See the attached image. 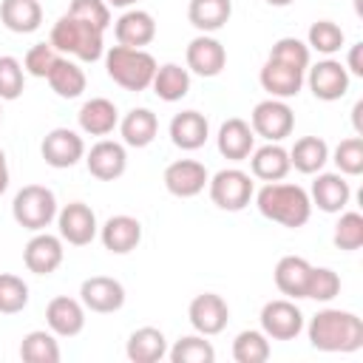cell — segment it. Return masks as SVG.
I'll use <instances>...</instances> for the list:
<instances>
[{
    "instance_id": "1",
    "label": "cell",
    "mask_w": 363,
    "mask_h": 363,
    "mask_svg": "<svg viewBox=\"0 0 363 363\" xmlns=\"http://www.w3.org/2000/svg\"><path fill=\"white\" fill-rule=\"evenodd\" d=\"M309 346L318 352H357L363 346V320L349 309L326 306L306 323Z\"/></svg>"
},
{
    "instance_id": "2",
    "label": "cell",
    "mask_w": 363,
    "mask_h": 363,
    "mask_svg": "<svg viewBox=\"0 0 363 363\" xmlns=\"http://www.w3.org/2000/svg\"><path fill=\"white\" fill-rule=\"evenodd\" d=\"M252 199H255V207L264 218H269L281 227H289V230L303 227L312 216L309 193L301 184H292L284 179L281 182H264V187Z\"/></svg>"
},
{
    "instance_id": "3",
    "label": "cell",
    "mask_w": 363,
    "mask_h": 363,
    "mask_svg": "<svg viewBox=\"0 0 363 363\" xmlns=\"http://www.w3.org/2000/svg\"><path fill=\"white\" fill-rule=\"evenodd\" d=\"M48 43L54 45L57 54L74 57L79 62H96L99 57H105V31L71 17L68 11L51 26Z\"/></svg>"
},
{
    "instance_id": "4",
    "label": "cell",
    "mask_w": 363,
    "mask_h": 363,
    "mask_svg": "<svg viewBox=\"0 0 363 363\" xmlns=\"http://www.w3.org/2000/svg\"><path fill=\"white\" fill-rule=\"evenodd\" d=\"M159 62L150 51L145 48H128V45H111L105 51V71L108 77L125 88V91H147L150 82H153V74H156Z\"/></svg>"
},
{
    "instance_id": "5",
    "label": "cell",
    "mask_w": 363,
    "mask_h": 363,
    "mask_svg": "<svg viewBox=\"0 0 363 363\" xmlns=\"http://www.w3.org/2000/svg\"><path fill=\"white\" fill-rule=\"evenodd\" d=\"M57 196L51 187L45 184H26L23 190H17L14 201H11V216L23 230L40 233L45 230L51 221H57Z\"/></svg>"
},
{
    "instance_id": "6",
    "label": "cell",
    "mask_w": 363,
    "mask_h": 363,
    "mask_svg": "<svg viewBox=\"0 0 363 363\" xmlns=\"http://www.w3.org/2000/svg\"><path fill=\"white\" fill-rule=\"evenodd\" d=\"M207 193H210V201H213L218 210L238 213V210H244V207L252 201V196H255V182H252V176L244 173L241 167H224V170H218L216 176H210Z\"/></svg>"
},
{
    "instance_id": "7",
    "label": "cell",
    "mask_w": 363,
    "mask_h": 363,
    "mask_svg": "<svg viewBox=\"0 0 363 363\" xmlns=\"http://www.w3.org/2000/svg\"><path fill=\"white\" fill-rule=\"evenodd\" d=\"M250 128L255 136L267 142H281L295 130V113L286 105V99H261L250 113Z\"/></svg>"
},
{
    "instance_id": "8",
    "label": "cell",
    "mask_w": 363,
    "mask_h": 363,
    "mask_svg": "<svg viewBox=\"0 0 363 363\" xmlns=\"http://www.w3.org/2000/svg\"><path fill=\"white\" fill-rule=\"evenodd\" d=\"M261 332L269 340H295L303 332V312L292 298H275L261 306Z\"/></svg>"
},
{
    "instance_id": "9",
    "label": "cell",
    "mask_w": 363,
    "mask_h": 363,
    "mask_svg": "<svg viewBox=\"0 0 363 363\" xmlns=\"http://www.w3.org/2000/svg\"><path fill=\"white\" fill-rule=\"evenodd\" d=\"M303 82L309 85V91H312L315 99H320V102H335V99L346 96L352 77H349V71L343 68L340 60L326 57V60H318L315 65L306 68Z\"/></svg>"
},
{
    "instance_id": "10",
    "label": "cell",
    "mask_w": 363,
    "mask_h": 363,
    "mask_svg": "<svg viewBox=\"0 0 363 363\" xmlns=\"http://www.w3.org/2000/svg\"><path fill=\"white\" fill-rule=\"evenodd\" d=\"M57 227H60V238L68 241L71 247H88L99 235L96 213L85 201H68L62 210H57Z\"/></svg>"
},
{
    "instance_id": "11",
    "label": "cell",
    "mask_w": 363,
    "mask_h": 363,
    "mask_svg": "<svg viewBox=\"0 0 363 363\" xmlns=\"http://www.w3.org/2000/svg\"><path fill=\"white\" fill-rule=\"evenodd\" d=\"M40 156L45 159L48 167L65 170V167H74L79 159H85V142L71 128H54V130H48L43 136Z\"/></svg>"
},
{
    "instance_id": "12",
    "label": "cell",
    "mask_w": 363,
    "mask_h": 363,
    "mask_svg": "<svg viewBox=\"0 0 363 363\" xmlns=\"http://www.w3.org/2000/svg\"><path fill=\"white\" fill-rule=\"evenodd\" d=\"M187 318H190V326L204 335V337H213V335H221L227 329V320H230V306L227 301L218 295V292H201L190 301L187 306Z\"/></svg>"
},
{
    "instance_id": "13",
    "label": "cell",
    "mask_w": 363,
    "mask_h": 363,
    "mask_svg": "<svg viewBox=\"0 0 363 363\" xmlns=\"http://www.w3.org/2000/svg\"><path fill=\"white\" fill-rule=\"evenodd\" d=\"M184 60H187V71L190 74L210 79V77H218L224 71V65H227V48L213 34H199V37H193L187 43Z\"/></svg>"
},
{
    "instance_id": "14",
    "label": "cell",
    "mask_w": 363,
    "mask_h": 363,
    "mask_svg": "<svg viewBox=\"0 0 363 363\" xmlns=\"http://www.w3.org/2000/svg\"><path fill=\"white\" fill-rule=\"evenodd\" d=\"M62 238L60 235H51L45 230L34 233L28 238V244L23 247V264L28 272L34 275H51L60 269L62 258H65V250H62Z\"/></svg>"
},
{
    "instance_id": "15",
    "label": "cell",
    "mask_w": 363,
    "mask_h": 363,
    "mask_svg": "<svg viewBox=\"0 0 363 363\" xmlns=\"http://www.w3.org/2000/svg\"><path fill=\"white\" fill-rule=\"evenodd\" d=\"M162 182H164V187H167L170 196H176V199H193V196H199L207 187L210 173L196 159H176V162H170L164 167Z\"/></svg>"
},
{
    "instance_id": "16",
    "label": "cell",
    "mask_w": 363,
    "mask_h": 363,
    "mask_svg": "<svg viewBox=\"0 0 363 363\" xmlns=\"http://www.w3.org/2000/svg\"><path fill=\"white\" fill-rule=\"evenodd\" d=\"M79 301L85 309L99 312V315H111L119 312L125 306V286L116 278L108 275H91L82 281L79 286Z\"/></svg>"
},
{
    "instance_id": "17",
    "label": "cell",
    "mask_w": 363,
    "mask_h": 363,
    "mask_svg": "<svg viewBox=\"0 0 363 363\" xmlns=\"http://www.w3.org/2000/svg\"><path fill=\"white\" fill-rule=\"evenodd\" d=\"M85 167L99 182L119 179L128 170L125 145L122 142H113V139H99L96 145H91V150H85Z\"/></svg>"
},
{
    "instance_id": "18",
    "label": "cell",
    "mask_w": 363,
    "mask_h": 363,
    "mask_svg": "<svg viewBox=\"0 0 363 363\" xmlns=\"http://www.w3.org/2000/svg\"><path fill=\"white\" fill-rule=\"evenodd\" d=\"M352 199V184L346 182L343 173H315V182L309 187V201L312 207L323 213H340L349 207Z\"/></svg>"
},
{
    "instance_id": "19",
    "label": "cell",
    "mask_w": 363,
    "mask_h": 363,
    "mask_svg": "<svg viewBox=\"0 0 363 363\" xmlns=\"http://www.w3.org/2000/svg\"><path fill=\"white\" fill-rule=\"evenodd\" d=\"M45 323L57 337H77L85 329V306L79 298L57 295L45 306Z\"/></svg>"
},
{
    "instance_id": "20",
    "label": "cell",
    "mask_w": 363,
    "mask_h": 363,
    "mask_svg": "<svg viewBox=\"0 0 363 363\" xmlns=\"http://www.w3.org/2000/svg\"><path fill=\"white\" fill-rule=\"evenodd\" d=\"M99 241L108 252L113 255H128L139 247L142 241V224L139 218L128 216V213H119V216H111L102 227H99Z\"/></svg>"
},
{
    "instance_id": "21",
    "label": "cell",
    "mask_w": 363,
    "mask_h": 363,
    "mask_svg": "<svg viewBox=\"0 0 363 363\" xmlns=\"http://www.w3.org/2000/svg\"><path fill=\"white\" fill-rule=\"evenodd\" d=\"M113 37H116V45L145 48V45H150L156 40V20L145 9H128L113 23Z\"/></svg>"
},
{
    "instance_id": "22",
    "label": "cell",
    "mask_w": 363,
    "mask_h": 363,
    "mask_svg": "<svg viewBox=\"0 0 363 363\" xmlns=\"http://www.w3.org/2000/svg\"><path fill=\"white\" fill-rule=\"evenodd\" d=\"M258 82H261V88L269 96H275V99H292L303 88V71H298L292 65H284V62H275V60L267 57V62L258 71Z\"/></svg>"
},
{
    "instance_id": "23",
    "label": "cell",
    "mask_w": 363,
    "mask_h": 363,
    "mask_svg": "<svg viewBox=\"0 0 363 363\" xmlns=\"http://www.w3.org/2000/svg\"><path fill=\"white\" fill-rule=\"evenodd\" d=\"M216 145H218V153L224 159L244 162V159H250V153L255 147V133H252V128H250L247 119L233 116V119L221 122L218 136H216Z\"/></svg>"
},
{
    "instance_id": "24",
    "label": "cell",
    "mask_w": 363,
    "mask_h": 363,
    "mask_svg": "<svg viewBox=\"0 0 363 363\" xmlns=\"http://www.w3.org/2000/svg\"><path fill=\"white\" fill-rule=\"evenodd\" d=\"M292 170L289 164V150L281 147L278 142H267L261 147H252L250 153V176L258 182H281Z\"/></svg>"
},
{
    "instance_id": "25",
    "label": "cell",
    "mask_w": 363,
    "mask_h": 363,
    "mask_svg": "<svg viewBox=\"0 0 363 363\" xmlns=\"http://www.w3.org/2000/svg\"><path fill=\"white\" fill-rule=\"evenodd\" d=\"M77 122H79V130L88 136H108L119 125V108L105 96H91L82 102Z\"/></svg>"
},
{
    "instance_id": "26",
    "label": "cell",
    "mask_w": 363,
    "mask_h": 363,
    "mask_svg": "<svg viewBox=\"0 0 363 363\" xmlns=\"http://www.w3.org/2000/svg\"><path fill=\"white\" fill-rule=\"evenodd\" d=\"M170 142L179 150H199L210 139V122L199 111H182L170 119Z\"/></svg>"
},
{
    "instance_id": "27",
    "label": "cell",
    "mask_w": 363,
    "mask_h": 363,
    "mask_svg": "<svg viewBox=\"0 0 363 363\" xmlns=\"http://www.w3.org/2000/svg\"><path fill=\"white\" fill-rule=\"evenodd\" d=\"M309 275H312V264L301 255H284L278 264H275V286L281 295L298 301V298H306V284H309Z\"/></svg>"
},
{
    "instance_id": "28",
    "label": "cell",
    "mask_w": 363,
    "mask_h": 363,
    "mask_svg": "<svg viewBox=\"0 0 363 363\" xmlns=\"http://www.w3.org/2000/svg\"><path fill=\"white\" fill-rule=\"evenodd\" d=\"M125 354L130 363H159L162 357H167V337L156 326H139L130 332Z\"/></svg>"
},
{
    "instance_id": "29",
    "label": "cell",
    "mask_w": 363,
    "mask_h": 363,
    "mask_svg": "<svg viewBox=\"0 0 363 363\" xmlns=\"http://www.w3.org/2000/svg\"><path fill=\"white\" fill-rule=\"evenodd\" d=\"M119 133H122V145L128 147H147L156 133H159V119L150 108H130L122 119H119Z\"/></svg>"
},
{
    "instance_id": "30",
    "label": "cell",
    "mask_w": 363,
    "mask_h": 363,
    "mask_svg": "<svg viewBox=\"0 0 363 363\" xmlns=\"http://www.w3.org/2000/svg\"><path fill=\"white\" fill-rule=\"evenodd\" d=\"M233 17V0H190L187 20L199 34H213L224 28Z\"/></svg>"
},
{
    "instance_id": "31",
    "label": "cell",
    "mask_w": 363,
    "mask_h": 363,
    "mask_svg": "<svg viewBox=\"0 0 363 363\" xmlns=\"http://www.w3.org/2000/svg\"><path fill=\"white\" fill-rule=\"evenodd\" d=\"M48 85H51V91L60 96V99H77V96H82V91H85V85H88V77H85V71L79 68V62L77 60H71V57H57V62H54V68L48 71Z\"/></svg>"
},
{
    "instance_id": "32",
    "label": "cell",
    "mask_w": 363,
    "mask_h": 363,
    "mask_svg": "<svg viewBox=\"0 0 363 363\" xmlns=\"http://www.w3.org/2000/svg\"><path fill=\"white\" fill-rule=\"evenodd\" d=\"M326 162H329V145L320 136H301L289 147V164L303 176L320 173Z\"/></svg>"
},
{
    "instance_id": "33",
    "label": "cell",
    "mask_w": 363,
    "mask_h": 363,
    "mask_svg": "<svg viewBox=\"0 0 363 363\" xmlns=\"http://www.w3.org/2000/svg\"><path fill=\"white\" fill-rule=\"evenodd\" d=\"M0 20L14 34H31L43 23V6L40 0H3Z\"/></svg>"
},
{
    "instance_id": "34",
    "label": "cell",
    "mask_w": 363,
    "mask_h": 363,
    "mask_svg": "<svg viewBox=\"0 0 363 363\" xmlns=\"http://www.w3.org/2000/svg\"><path fill=\"white\" fill-rule=\"evenodd\" d=\"M150 88L162 102H179L190 94V71L179 62H164L156 68Z\"/></svg>"
},
{
    "instance_id": "35",
    "label": "cell",
    "mask_w": 363,
    "mask_h": 363,
    "mask_svg": "<svg viewBox=\"0 0 363 363\" xmlns=\"http://www.w3.org/2000/svg\"><path fill=\"white\" fill-rule=\"evenodd\" d=\"M20 357L26 363H60V343L51 329H34L20 340Z\"/></svg>"
},
{
    "instance_id": "36",
    "label": "cell",
    "mask_w": 363,
    "mask_h": 363,
    "mask_svg": "<svg viewBox=\"0 0 363 363\" xmlns=\"http://www.w3.org/2000/svg\"><path fill=\"white\" fill-rule=\"evenodd\" d=\"M167 357H170V363H213L216 349L204 335L196 332V335H184L173 346H167Z\"/></svg>"
},
{
    "instance_id": "37",
    "label": "cell",
    "mask_w": 363,
    "mask_h": 363,
    "mask_svg": "<svg viewBox=\"0 0 363 363\" xmlns=\"http://www.w3.org/2000/svg\"><path fill=\"white\" fill-rule=\"evenodd\" d=\"M269 337L261 329H244L233 340V360L235 363H267L269 360Z\"/></svg>"
},
{
    "instance_id": "38",
    "label": "cell",
    "mask_w": 363,
    "mask_h": 363,
    "mask_svg": "<svg viewBox=\"0 0 363 363\" xmlns=\"http://www.w3.org/2000/svg\"><path fill=\"white\" fill-rule=\"evenodd\" d=\"M343 43H346V34H343V28L337 23H332V20H315L309 26V34H306L309 51H318L323 57H332V54H337L343 48Z\"/></svg>"
},
{
    "instance_id": "39",
    "label": "cell",
    "mask_w": 363,
    "mask_h": 363,
    "mask_svg": "<svg viewBox=\"0 0 363 363\" xmlns=\"http://www.w3.org/2000/svg\"><path fill=\"white\" fill-rule=\"evenodd\" d=\"M332 241L343 252H354L363 247V213L357 210H340V218L335 224Z\"/></svg>"
},
{
    "instance_id": "40",
    "label": "cell",
    "mask_w": 363,
    "mask_h": 363,
    "mask_svg": "<svg viewBox=\"0 0 363 363\" xmlns=\"http://www.w3.org/2000/svg\"><path fill=\"white\" fill-rule=\"evenodd\" d=\"M269 60L284 62V65H292V68H298V71L306 74V68L312 65V51H309V45H306L303 40H298V37H281V40H275V45L269 48Z\"/></svg>"
},
{
    "instance_id": "41",
    "label": "cell",
    "mask_w": 363,
    "mask_h": 363,
    "mask_svg": "<svg viewBox=\"0 0 363 363\" xmlns=\"http://www.w3.org/2000/svg\"><path fill=\"white\" fill-rule=\"evenodd\" d=\"M329 159L335 162L337 173L343 176H360L363 173V136L340 139L335 150H329Z\"/></svg>"
},
{
    "instance_id": "42",
    "label": "cell",
    "mask_w": 363,
    "mask_h": 363,
    "mask_svg": "<svg viewBox=\"0 0 363 363\" xmlns=\"http://www.w3.org/2000/svg\"><path fill=\"white\" fill-rule=\"evenodd\" d=\"M28 306V284L20 275L0 272V315H17Z\"/></svg>"
},
{
    "instance_id": "43",
    "label": "cell",
    "mask_w": 363,
    "mask_h": 363,
    "mask_svg": "<svg viewBox=\"0 0 363 363\" xmlns=\"http://www.w3.org/2000/svg\"><path fill=\"white\" fill-rule=\"evenodd\" d=\"M337 295H340V275L332 267H312V275L306 284V298L318 301V303H329Z\"/></svg>"
},
{
    "instance_id": "44",
    "label": "cell",
    "mask_w": 363,
    "mask_h": 363,
    "mask_svg": "<svg viewBox=\"0 0 363 363\" xmlns=\"http://www.w3.org/2000/svg\"><path fill=\"white\" fill-rule=\"evenodd\" d=\"M26 88V71L23 62L11 54L0 57V102H14Z\"/></svg>"
},
{
    "instance_id": "45",
    "label": "cell",
    "mask_w": 363,
    "mask_h": 363,
    "mask_svg": "<svg viewBox=\"0 0 363 363\" xmlns=\"http://www.w3.org/2000/svg\"><path fill=\"white\" fill-rule=\"evenodd\" d=\"M68 14L82 20V23H91L99 31L111 28V6L105 0H71Z\"/></svg>"
},
{
    "instance_id": "46",
    "label": "cell",
    "mask_w": 363,
    "mask_h": 363,
    "mask_svg": "<svg viewBox=\"0 0 363 363\" xmlns=\"http://www.w3.org/2000/svg\"><path fill=\"white\" fill-rule=\"evenodd\" d=\"M57 57H60V54L54 51L51 43H34V45L26 51V57H23V71L31 74V77H37V79H45L48 71L54 68Z\"/></svg>"
},
{
    "instance_id": "47",
    "label": "cell",
    "mask_w": 363,
    "mask_h": 363,
    "mask_svg": "<svg viewBox=\"0 0 363 363\" xmlns=\"http://www.w3.org/2000/svg\"><path fill=\"white\" fill-rule=\"evenodd\" d=\"M343 68L349 71V77H363V43L349 45V54H346Z\"/></svg>"
},
{
    "instance_id": "48",
    "label": "cell",
    "mask_w": 363,
    "mask_h": 363,
    "mask_svg": "<svg viewBox=\"0 0 363 363\" xmlns=\"http://www.w3.org/2000/svg\"><path fill=\"white\" fill-rule=\"evenodd\" d=\"M9 190V162H6V150L0 147V196Z\"/></svg>"
},
{
    "instance_id": "49",
    "label": "cell",
    "mask_w": 363,
    "mask_h": 363,
    "mask_svg": "<svg viewBox=\"0 0 363 363\" xmlns=\"http://www.w3.org/2000/svg\"><path fill=\"white\" fill-rule=\"evenodd\" d=\"M360 113H363V99H357V102H354V108H352V125H354V133H357V136H363Z\"/></svg>"
},
{
    "instance_id": "50",
    "label": "cell",
    "mask_w": 363,
    "mask_h": 363,
    "mask_svg": "<svg viewBox=\"0 0 363 363\" xmlns=\"http://www.w3.org/2000/svg\"><path fill=\"white\" fill-rule=\"evenodd\" d=\"M108 6H116V9H128V6H133L136 0H105Z\"/></svg>"
},
{
    "instance_id": "51",
    "label": "cell",
    "mask_w": 363,
    "mask_h": 363,
    "mask_svg": "<svg viewBox=\"0 0 363 363\" xmlns=\"http://www.w3.org/2000/svg\"><path fill=\"white\" fill-rule=\"evenodd\" d=\"M264 3H269V6H275V9H284V6H289V3H295V0H264Z\"/></svg>"
},
{
    "instance_id": "52",
    "label": "cell",
    "mask_w": 363,
    "mask_h": 363,
    "mask_svg": "<svg viewBox=\"0 0 363 363\" xmlns=\"http://www.w3.org/2000/svg\"><path fill=\"white\" fill-rule=\"evenodd\" d=\"M0 116H3V111H0Z\"/></svg>"
}]
</instances>
